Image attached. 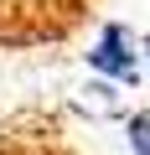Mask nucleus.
Masks as SVG:
<instances>
[{
    "label": "nucleus",
    "instance_id": "2",
    "mask_svg": "<svg viewBox=\"0 0 150 155\" xmlns=\"http://www.w3.org/2000/svg\"><path fill=\"white\" fill-rule=\"evenodd\" d=\"M129 150L135 155H150V114H135L129 119Z\"/></svg>",
    "mask_w": 150,
    "mask_h": 155
},
{
    "label": "nucleus",
    "instance_id": "3",
    "mask_svg": "<svg viewBox=\"0 0 150 155\" xmlns=\"http://www.w3.org/2000/svg\"><path fill=\"white\" fill-rule=\"evenodd\" d=\"M145 57H150V36H145Z\"/></svg>",
    "mask_w": 150,
    "mask_h": 155
},
{
    "label": "nucleus",
    "instance_id": "1",
    "mask_svg": "<svg viewBox=\"0 0 150 155\" xmlns=\"http://www.w3.org/2000/svg\"><path fill=\"white\" fill-rule=\"evenodd\" d=\"M88 67L114 78V83H129L135 78V41H129V31L124 26H104L98 41L88 47Z\"/></svg>",
    "mask_w": 150,
    "mask_h": 155
}]
</instances>
